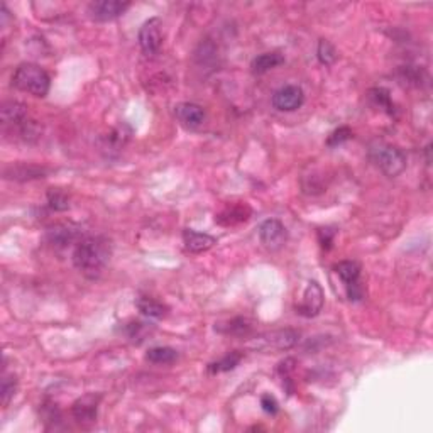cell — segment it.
<instances>
[{"label": "cell", "instance_id": "31", "mask_svg": "<svg viewBox=\"0 0 433 433\" xmlns=\"http://www.w3.org/2000/svg\"><path fill=\"white\" fill-rule=\"evenodd\" d=\"M334 236H335V230L334 229H330V227L320 229L318 230V241H320V244H322V248L330 249L332 241H334Z\"/></svg>", "mask_w": 433, "mask_h": 433}, {"label": "cell", "instance_id": "11", "mask_svg": "<svg viewBox=\"0 0 433 433\" xmlns=\"http://www.w3.org/2000/svg\"><path fill=\"white\" fill-rule=\"evenodd\" d=\"M323 301H325V298H323L322 286L317 281H310L305 293H303L301 303L297 305V313L306 318L317 317L323 308Z\"/></svg>", "mask_w": 433, "mask_h": 433}, {"label": "cell", "instance_id": "19", "mask_svg": "<svg viewBox=\"0 0 433 433\" xmlns=\"http://www.w3.org/2000/svg\"><path fill=\"white\" fill-rule=\"evenodd\" d=\"M215 330L220 332L224 335H234V337H248V335L253 332V323L249 322L248 318H232L227 323H220V325L215 327Z\"/></svg>", "mask_w": 433, "mask_h": 433}, {"label": "cell", "instance_id": "5", "mask_svg": "<svg viewBox=\"0 0 433 433\" xmlns=\"http://www.w3.org/2000/svg\"><path fill=\"white\" fill-rule=\"evenodd\" d=\"M131 7L129 2H119V0H97L88 3L87 14L92 21L97 22H111L119 19L125 14V10Z\"/></svg>", "mask_w": 433, "mask_h": 433}, {"label": "cell", "instance_id": "13", "mask_svg": "<svg viewBox=\"0 0 433 433\" xmlns=\"http://www.w3.org/2000/svg\"><path fill=\"white\" fill-rule=\"evenodd\" d=\"M0 114H2V125L6 129H19L29 120V117H27V107L24 104L17 102V100L3 102L2 108H0Z\"/></svg>", "mask_w": 433, "mask_h": 433}, {"label": "cell", "instance_id": "10", "mask_svg": "<svg viewBox=\"0 0 433 433\" xmlns=\"http://www.w3.org/2000/svg\"><path fill=\"white\" fill-rule=\"evenodd\" d=\"M80 227L73 224H56L46 230V241L56 249H64L71 244H78Z\"/></svg>", "mask_w": 433, "mask_h": 433}, {"label": "cell", "instance_id": "21", "mask_svg": "<svg viewBox=\"0 0 433 433\" xmlns=\"http://www.w3.org/2000/svg\"><path fill=\"white\" fill-rule=\"evenodd\" d=\"M178 359V352L173 347H152L145 352V361L157 366H166V364H173Z\"/></svg>", "mask_w": 433, "mask_h": 433}, {"label": "cell", "instance_id": "1", "mask_svg": "<svg viewBox=\"0 0 433 433\" xmlns=\"http://www.w3.org/2000/svg\"><path fill=\"white\" fill-rule=\"evenodd\" d=\"M112 256V244L102 236L85 237L73 250V264L83 276L97 279L104 273Z\"/></svg>", "mask_w": 433, "mask_h": 433}, {"label": "cell", "instance_id": "22", "mask_svg": "<svg viewBox=\"0 0 433 433\" xmlns=\"http://www.w3.org/2000/svg\"><path fill=\"white\" fill-rule=\"evenodd\" d=\"M242 361V352H230V354L224 355L222 359H218V361L215 362H210L208 364V369L210 374H218V372H227V371H232L236 369V367L239 366V362Z\"/></svg>", "mask_w": 433, "mask_h": 433}, {"label": "cell", "instance_id": "17", "mask_svg": "<svg viewBox=\"0 0 433 433\" xmlns=\"http://www.w3.org/2000/svg\"><path fill=\"white\" fill-rule=\"evenodd\" d=\"M44 175H46V169L34 164L21 163L3 168V178L12 181H31L38 180V178H44Z\"/></svg>", "mask_w": 433, "mask_h": 433}, {"label": "cell", "instance_id": "23", "mask_svg": "<svg viewBox=\"0 0 433 433\" xmlns=\"http://www.w3.org/2000/svg\"><path fill=\"white\" fill-rule=\"evenodd\" d=\"M15 391H17V376L15 374H2V384H0V396H2V404L7 406L10 399L14 398Z\"/></svg>", "mask_w": 433, "mask_h": 433}, {"label": "cell", "instance_id": "2", "mask_svg": "<svg viewBox=\"0 0 433 433\" xmlns=\"http://www.w3.org/2000/svg\"><path fill=\"white\" fill-rule=\"evenodd\" d=\"M12 85L17 90L31 93L38 99H44L50 93L51 78L39 64L22 63L15 68L14 75H12Z\"/></svg>", "mask_w": 433, "mask_h": 433}, {"label": "cell", "instance_id": "27", "mask_svg": "<svg viewBox=\"0 0 433 433\" xmlns=\"http://www.w3.org/2000/svg\"><path fill=\"white\" fill-rule=\"evenodd\" d=\"M317 56H318L320 63L325 64V66H330V64H334L335 59H337V51H335L334 44H332L330 41H327V39H320Z\"/></svg>", "mask_w": 433, "mask_h": 433}, {"label": "cell", "instance_id": "7", "mask_svg": "<svg viewBox=\"0 0 433 433\" xmlns=\"http://www.w3.org/2000/svg\"><path fill=\"white\" fill-rule=\"evenodd\" d=\"M100 402H102V395H100V392H88V395L80 396V398L71 404L73 418L80 425L95 423Z\"/></svg>", "mask_w": 433, "mask_h": 433}, {"label": "cell", "instance_id": "29", "mask_svg": "<svg viewBox=\"0 0 433 433\" xmlns=\"http://www.w3.org/2000/svg\"><path fill=\"white\" fill-rule=\"evenodd\" d=\"M352 139V131L349 127H339L335 129L334 132L329 136V139H327V144L330 145V148H335V145L346 143V141Z\"/></svg>", "mask_w": 433, "mask_h": 433}, {"label": "cell", "instance_id": "25", "mask_svg": "<svg viewBox=\"0 0 433 433\" xmlns=\"http://www.w3.org/2000/svg\"><path fill=\"white\" fill-rule=\"evenodd\" d=\"M48 205H50L51 210H56V212H64V210L70 208V198L62 190L51 188L48 192Z\"/></svg>", "mask_w": 433, "mask_h": 433}, {"label": "cell", "instance_id": "24", "mask_svg": "<svg viewBox=\"0 0 433 433\" xmlns=\"http://www.w3.org/2000/svg\"><path fill=\"white\" fill-rule=\"evenodd\" d=\"M152 330H155V327L145 322H132L125 327V334L132 342H143Z\"/></svg>", "mask_w": 433, "mask_h": 433}, {"label": "cell", "instance_id": "30", "mask_svg": "<svg viewBox=\"0 0 433 433\" xmlns=\"http://www.w3.org/2000/svg\"><path fill=\"white\" fill-rule=\"evenodd\" d=\"M261 406L262 410H264L266 413H269V415H276L278 410H279V404L276 402V398L271 395H264L261 398Z\"/></svg>", "mask_w": 433, "mask_h": 433}, {"label": "cell", "instance_id": "18", "mask_svg": "<svg viewBox=\"0 0 433 433\" xmlns=\"http://www.w3.org/2000/svg\"><path fill=\"white\" fill-rule=\"evenodd\" d=\"M136 306L145 318H164L169 311L164 303L151 297H139L136 299Z\"/></svg>", "mask_w": 433, "mask_h": 433}, {"label": "cell", "instance_id": "26", "mask_svg": "<svg viewBox=\"0 0 433 433\" xmlns=\"http://www.w3.org/2000/svg\"><path fill=\"white\" fill-rule=\"evenodd\" d=\"M369 95H371L372 102H374L376 105H379L381 108H384L388 114L390 115L395 114V104H392L390 92H388L386 88H372Z\"/></svg>", "mask_w": 433, "mask_h": 433}, {"label": "cell", "instance_id": "8", "mask_svg": "<svg viewBox=\"0 0 433 433\" xmlns=\"http://www.w3.org/2000/svg\"><path fill=\"white\" fill-rule=\"evenodd\" d=\"M139 46L148 56H155L163 46V32H161V19L151 17L139 29Z\"/></svg>", "mask_w": 433, "mask_h": 433}, {"label": "cell", "instance_id": "6", "mask_svg": "<svg viewBox=\"0 0 433 433\" xmlns=\"http://www.w3.org/2000/svg\"><path fill=\"white\" fill-rule=\"evenodd\" d=\"M259 239H261V244L264 246L266 249L274 253V250H279L286 244V241H288V230H286L285 225L276 220V218H268V220L262 222L261 227H259Z\"/></svg>", "mask_w": 433, "mask_h": 433}, {"label": "cell", "instance_id": "20", "mask_svg": "<svg viewBox=\"0 0 433 433\" xmlns=\"http://www.w3.org/2000/svg\"><path fill=\"white\" fill-rule=\"evenodd\" d=\"M283 63H285V58L279 52H264V55H259L253 62V71L256 75H262V73L273 70V68Z\"/></svg>", "mask_w": 433, "mask_h": 433}, {"label": "cell", "instance_id": "4", "mask_svg": "<svg viewBox=\"0 0 433 433\" xmlns=\"http://www.w3.org/2000/svg\"><path fill=\"white\" fill-rule=\"evenodd\" d=\"M299 341V332L294 329H279L264 332L257 335L249 342L250 349L262 350V352H274V350H290Z\"/></svg>", "mask_w": 433, "mask_h": 433}, {"label": "cell", "instance_id": "14", "mask_svg": "<svg viewBox=\"0 0 433 433\" xmlns=\"http://www.w3.org/2000/svg\"><path fill=\"white\" fill-rule=\"evenodd\" d=\"M175 115L185 127L195 129L200 127L205 120V108L201 105L193 102L178 104L175 107Z\"/></svg>", "mask_w": 433, "mask_h": 433}, {"label": "cell", "instance_id": "15", "mask_svg": "<svg viewBox=\"0 0 433 433\" xmlns=\"http://www.w3.org/2000/svg\"><path fill=\"white\" fill-rule=\"evenodd\" d=\"M250 215H253V210L249 208V205L239 204L227 206L220 213H217L215 222L218 225H224V227H234V225L242 224V222H248Z\"/></svg>", "mask_w": 433, "mask_h": 433}, {"label": "cell", "instance_id": "12", "mask_svg": "<svg viewBox=\"0 0 433 433\" xmlns=\"http://www.w3.org/2000/svg\"><path fill=\"white\" fill-rule=\"evenodd\" d=\"M305 102V93L297 85H286L274 92L273 105L281 112H294Z\"/></svg>", "mask_w": 433, "mask_h": 433}, {"label": "cell", "instance_id": "3", "mask_svg": "<svg viewBox=\"0 0 433 433\" xmlns=\"http://www.w3.org/2000/svg\"><path fill=\"white\" fill-rule=\"evenodd\" d=\"M369 157L372 163L390 178L402 175L406 168V155L396 145L386 144L383 141H376L369 145Z\"/></svg>", "mask_w": 433, "mask_h": 433}, {"label": "cell", "instance_id": "9", "mask_svg": "<svg viewBox=\"0 0 433 433\" xmlns=\"http://www.w3.org/2000/svg\"><path fill=\"white\" fill-rule=\"evenodd\" d=\"M335 271L341 276L346 285L347 297L350 299H361L362 298V286H361V266L355 261H342L335 264Z\"/></svg>", "mask_w": 433, "mask_h": 433}, {"label": "cell", "instance_id": "28", "mask_svg": "<svg viewBox=\"0 0 433 433\" xmlns=\"http://www.w3.org/2000/svg\"><path fill=\"white\" fill-rule=\"evenodd\" d=\"M41 418L46 425L51 423L52 427H56V423L62 422V411L55 403L48 402L41 406Z\"/></svg>", "mask_w": 433, "mask_h": 433}, {"label": "cell", "instance_id": "16", "mask_svg": "<svg viewBox=\"0 0 433 433\" xmlns=\"http://www.w3.org/2000/svg\"><path fill=\"white\" fill-rule=\"evenodd\" d=\"M183 244L186 250L193 254L205 253V250L212 249L217 244V239L208 236L205 232H198L195 229H185L183 230Z\"/></svg>", "mask_w": 433, "mask_h": 433}]
</instances>
